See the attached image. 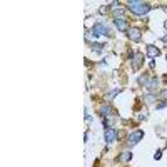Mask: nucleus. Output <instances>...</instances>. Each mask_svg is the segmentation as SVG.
I'll use <instances>...</instances> for the list:
<instances>
[{"mask_svg":"<svg viewBox=\"0 0 167 167\" xmlns=\"http://www.w3.org/2000/svg\"><path fill=\"white\" fill-rule=\"evenodd\" d=\"M129 8L132 13H135V15H145L147 12L150 10V5L149 3H144V2H135V0H130L129 3Z\"/></svg>","mask_w":167,"mask_h":167,"instance_id":"f257e3e1","label":"nucleus"},{"mask_svg":"<svg viewBox=\"0 0 167 167\" xmlns=\"http://www.w3.org/2000/svg\"><path fill=\"white\" fill-rule=\"evenodd\" d=\"M92 35L94 37H99V35H110L109 28H107V25H104L102 22H97L94 27H92Z\"/></svg>","mask_w":167,"mask_h":167,"instance_id":"f03ea898","label":"nucleus"},{"mask_svg":"<svg viewBox=\"0 0 167 167\" xmlns=\"http://www.w3.org/2000/svg\"><path fill=\"white\" fill-rule=\"evenodd\" d=\"M142 137H144V132H142V130H134L132 134H129V137H127V144H129V145L139 144Z\"/></svg>","mask_w":167,"mask_h":167,"instance_id":"7ed1b4c3","label":"nucleus"},{"mask_svg":"<svg viewBox=\"0 0 167 167\" xmlns=\"http://www.w3.org/2000/svg\"><path fill=\"white\" fill-rule=\"evenodd\" d=\"M127 35H129V38L132 42H140V38H142V30L140 28H137V27H132L127 30Z\"/></svg>","mask_w":167,"mask_h":167,"instance_id":"20e7f679","label":"nucleus"},{"mask_svg":"<svg viewBox=\"0 0 167 167\" xmlns=\"http://www.w3.org/2000/svg\"><path fill=\"white\" fill-rule=\"evenodd\" d=\"M145 89L149 94H155V92L159 90V80H157V77H152L150 80L145 84Z\"/></svg>","mask_w":167,"mask_h":167,"instance_id":"39448f33","label":"nucleus"},{"mask_svg":"<svg viewBox=\"0 0 167 167\" xmlns=\"http://www.w3.org/2000/svg\"><path fill=\"white\" fill-rule=\"evenodd\" d=\"M104 135H105V142H107V144H110V142H114V140L119 139V132L114 130V129H105Z\"/></svg>","mask_w":167,"mask_h":167,"instance_id":"423d86ee","label":"nucleus"},{"mask_svg":"<svg viewBox=\"0 0 167 167\" xmlns=\"http://www.w3.org/2000/svg\"><path fill=\"white\" fill-rule=\"evenodd\" d=\"M114 25L117 27V30H120V32L129 30V27H127V20H125L124 17H117V18H114Z\"/></svg>","mask_w":167,"mask_h":167,"instance_id":"0eeeda50","label":"nucleus"},{"mask_svg":"<svg viewBox=\"0 0 167 167\" xmlns=\"http://www.w3.org/2000/svg\"><path fill=\"white\" fill-rule=\"evenodd\" d=\"M130 60H132V68H134V70H139L140 65L144 63V55H142V53H135Z\"/></svg>","mask_w":167,"mask_h":167,"instance_id":"6e6552de","label":"nucleus"},{"mask_svg":"<svg viewBox=\"0 0 167 167\" xmlns=\"http://www.w3.org/2000/svg\"><path fill=\"white\" fill-rule=\"evenodd\" d=\"M147 55H149L150 58H155V57L160 55V50L155 45H147Z\"/></svg>","mask_w":167,"mask_h":167,"instance_id":"1a4fd4ad","label":"nucleus"},{"mask_svg":"<svg viewBox=\"0 0 167 167\" xmlns=\"http://www.w3.org/2000/svg\"><path fill=\"white\" fill-rule=\"evenodd\" d=\"M100 115H102V119H107V117H112L114 114H112V107L109 104H105V105H102V109H100Z\"/></svg>","mask_w":167,"mask_h":167,"instance_id":"9d476101","label":"nucleus"},{"mask_svg":"<svg viewBox=\"0 0 167 167\" xmlns=\"http://www.w3.org/2000/svg\"><path fill=\"white\" fill-rule=\"evenodd\" d=\"M132 159V154H130V152H122V154L119 155V157H117V160H119V162H129Z\"/></svg>","mask_w":167,"mask_h":167,"instance_id":"9b49d317","label":"nucleus"},{"mask_svg":"<svg viewBox=\"0 0 167 167\" xmlns=\"http://www.w3.org/2000/svg\"><path fill=\"white\" fill-rule=\"evenodd\" d=\"M155 100H157V97H155L154 94H147V95H144V102H145V104H154Z\"/></svg>","mask_w":167,"mask_h":167,"instance_id":"f8f14e48","label":"nucleus"},{"mask_svg":"<svg viewBox=\"0 0 167 167\" xmlns=\"http://www.w3.org/2000/svg\"><path fill=\"white\" fill-rule=\"evenodd\" d=\"M92 50H94V52H97V53H100L102 52V47H104V45H102V43H92Z\"/></svg>","mask_w":167,"mask_h":167,"instance_id":"ddd939ff","label":"nucleus"},{"mask_svg":"<svg viewBox=\"0 0 167 167\" xmlns=\"http://www.w3.org/2000/svg\"><path fill=\"white\" fill-rule=\"evenodd\" d=\"M147 82H149V80H147V77L145 75H142V77H139V84H140V85H142V84H144V85H145V84Z\"/></svg>","mask_w":167,"mask_h":167,"instance_id":"4468645a","label":"nucleus"},{"mask_svg":"<svg viewBox=\"0 0 167 167\" xmlns=\"http://www.w3.org/2000/svg\"><path fill=\"white\" fill-rule=\"evenodd\" d=\"M120 92H122L120 89H115V90H112V92H110L109 95H110V97H114V95H117V94H120Z\"/></svg>","mask_w":167,"mask_h":167,"instance_id":"2eb2a0df","label":"nucleus"},{"mask_svg":"<svg viewBox=\"0 0 167 167\" xmlns=\"http://www.w3.org/2000/svg\"><path fill=\"white\" fill-rule=\"evenodd\" d=\"M167 107V102H160V104H157V109H164Z\"/></svg>","mask_w":167,"mask_h":167,"instance_id":"dca6fc26","label":"nucleus"},{"mask_svg":"<svg viewBox=\"0 0 167 167\" xmlns=\"http://www.w3.org/2000/svg\"><path fill=\"white\" fill-rule=\"evenodd\" d=\"M154 159H155V160H157V159H160V150H157V152H155V155H154Z\"/></svg>","mask_w":167,"mask_h":167,"instance_id":"f3484780","label":"nucleus"},{"mask_svg":"<svg viewBox=\"0 0 167 167\" xmlns=\"http://www.w3.org/2000/svg\"><path fill=\"white\" fill-rule=\"evenodd\" d=\"M162 40H164V42H167V35H165V37H162Z\"/></svg>","mask_w":167,"mask_h":167,"instance_id":"a211bd4d","label":"nucleus"},{"mask_svg":"<svg viewBox=\"0 0 167 167\" xmlns=\"http://www.w3.org/2000/svg\"><path fill=\"white\" fill-rule=\"evenodd\" d=\"M165 95H167V90H165Z\"/></svg>","mask_w":167,"mask_h":167,"instance_id":"6ab92c4d","label":"nucleus"},{"mask_svg":"<svg viewBox=\"0 0 167 167\" xmlns=\"http://www.w3.org/2000/svg\"><path fill=\"white\" fill-rule=\"evenodd\" d=\"M165 58H167V55H165Z\"/></svg>","mask_w":167,"mask_h":167,"instance_id":"aec40b11","label":"nucleus"}]
</instances>
